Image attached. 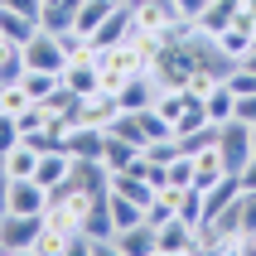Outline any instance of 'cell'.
I'll use <instances>...</instances> for the list:
<instances>
[{
	"label": "cell",
	"mask_w": 256,
	"mask_h": 256,
	"mask_svg": "<svg viewBox=\"0 0 256 256\" xmlns=\"http://www.w3.org/2000/svg\"><path fill=\"white\" fill-rule=\"evenodd\" d=\"M145 160V150L136 140H126V136H116V130H106V140H102V164H106V170H136V164H140Z\"/></svg>",
	"instance_id": "9c48e42d"
},
{
	"label": "cell",
	"mask_w": 256,
	"mask_h": 256,
	"mask_svg": "<svg viewBox=\"0 0 256 256\" xmlns=\"http://www.w3.org/2000/svg\"><path fill=\"white\" fill-rule=\"evenodd\" d=\"M116 5H121V0H82V10H78V24H72V34H87V39H92V34L102 29V20H106Z\"/></svg>",
	"instance_id": "d6986e66"
},
{
	"label": "cell",
	"mask_w": 256,
	"mask_h": 256,
	"mask_svg": "<svg viewBox=\"0 0 256 256\" xmlns=\"http://www.w3.org/2000/svg\"><path fill=\"white\" fill-rule=\"evenodd\" d=\"M222 174H232V170L222 164V150H218V145H208V150H198V155H194V184H198V188L218 184Z\"/></svg>",
	"instance_id": "ac0fdd59"
},
{
	"label": "cell",
	"mask_w": 256,
	"mask_h": 256,
	"mask_svg": "<svg viewBox=\"0 0 256 256\" xmlns=\"http://www.w3.org/2000/svg\"><path fill=\"white\" fill-rule=\"evenodd\" d=\"M237 116H242V121H256V92L237 97Z\"/></svg>",
	"instance_id": "f1b7e54d"
},
{
	"label": "cell",
	"mask_w": 256,
	"mask_h": 256,
	"mask_svg": "<svg viewBox=\"0 0 256 256\" xmlns=\"http://www.w3.org/2000/svg\"><path fill=\"white\" fill-rule=\"evenodd\" d=\"M24 72H29L24 44H5V39H0V82H20Z\"/></svg>",
	"instance_id": "ffe728a7"
},
{
	"label": "cell",
	"mask_w": 256,
	"mask_h": 256,
	"mask_svg": "<svg viewBox=\"0 0 256 256\" xmlns=\"http://www.w3.org/2000/svg\"><path fill=\"white\" fill-rule=\"evenodd\" d=\"M194 252H198V228L184 222L179 213L164 228H155V256H194Z\"/></svg>",
	"instance_id": "277c9868"
},
{
	"label": "cell",
	"mask_w": 256,
	"mask_h": 256,
	"mask_svg": "<svg viewBox=\"0 0 256 256\" xmlns=\"http://www.w3.org/2000/svg\"><path fill=\"white\" fill-rule=\"evenodd\" d=\"M160 78H155V68L150 72H136V78H126V82H121V92H116V97H121V112H145V106H155V97H160Z\"/></svg>",
	"instance_id": "52a82bcc"
},
{
	"label": "cell",
	"mask_w": 256,
	"mask_h": 256,
	"mask_svg": "<svg viewBox=\"0 0 256 256\" xmlns=\"http://www.w3.org/2000/svg\"><path fill=\"white\" fill-rule=\"evenodd\" d=\"M232 20H237V0H213V5L194 20V29H198V34H208V39H218Z\"/></svg>",
	"instance_id": "2e32d148"
},
{
	"label": "cell",
	"mask_w": 256,
	"mask_h": 256,
	"mask_svg": "<svg viewBox=\"0 0 256 256\" xmlns=\"http://www.w3.org/2000/svg\"><path fill=\"white\" fill-rule=\"evenodd\" d=\"M34 106V97L24 92V82H0V116H24Z\"/></svg>",
	"instance_id": "7402d4cb"
},
{
	"label": "cell",
	"mask_w": 256,
	"mask_h": 256,
	"mask_svg": "<svg viewBox=\"0 0 256 256\" xmlns=\"http://www.w3.org/2000/svg\"><path fill=\"white\" fill-rule=\"evenodd\" d=\"M252 145H256V121H252Z\"/></svg>",
	"instance_id": "4dcf8cb0"
},
{
	"label": "cell",
	"mask_w": 256,
	"mask_h": 256,
	"mask_svg": "<svg viewBox=\"0 0 256 256\" xmlns=\"http://www.w3.org/2000/svg\"><path fill=\"white\" fill-rule=\"evenodd\" d=\"M102 140H106V130L82 126V121H68V130H63V150H72L78 160H102Z\"/></svg>",
	"instance_id": "ba28073f"
},
{
	"label": "cell",
	"mask_w": 256,
	"mask_h": 256,
	"mask_svg": "<svg viewBox=\"0 0 256 256\" xmlns=\"http://www.w3.org/2000/svg\"><path fill=\"white\" fill-rule=\"evenodd\" d=\"M218 150H222V164L237 174L246 160L256 155V145H252V121H242V116L222 121V126H218Z\"/></svg>",
	"instance_id": "3957f363"
},
{
	"label": "cell",
	"mask_w": 256,
	"mask_h": 256,
	"mask_svg": "<svg viewBox=\"0 0 256 256\" xmlns=\"http://www.w3.org/2000/svg\"><path fill=\"white\" fill-rule=\"evenodd\" d=\"M72 160H78V155L63 150V145H58V150H44V155H39V174H34V179H39L44 188H58L72 174Z\"/></svg>",
	"instance_id": "7c38bea8"
},
{
	"label": "cell",
	"mask_w": 256,
	"mask_h": 256,
	"mask_svg": "<svg viewBox=\"0 0 256 256\" xmlns=\"http://www.w3.org/2000/svg\"><path fill=\"white\" fill-rule=\"evenodd\" d=\"M44 213H29V218H20V213H5V222H0V252L5 256H34V242L44 237Z\"/></svg>",
	"instance_id": "6da1fadb"
},
{
	"label": "cell",
	"mask_w": 256,
	"mask_h": 256,
	"mask_svg": "<svg viewBox=\"0 0 256 256\" xmlns=\"http://www.w3.org/2000/svg\"><path fill=\"white\" fill-rule=\"evenodd\" d=\"M0 170H5V179H34V174H39V150H34L29 140L10 145L5 160H0Z\"/></svg>",
	"instance_id": "5bb4252c"
},
{
	"label": "cell",
	"mask_w": 256,
	"mask_h": 256,
	"mask_svg": "<svg viewBox=\"0 0 256 256\" xmlns=\"http://www.w3.org/2000/svg\"><path fill=\"white\" fill-rule=\"evenodd\" d=\"M112 252L116 256H155V228L140 222V228H126L112 237Z\"/></svg>",
	"instance_id": "4fadbf2b"
},
{
	"label": "cell",
	"mask_w": 256,
	"mask_h": 256,
	"mask_svg": "<svg viewBox=\"0 0 256 256\" xmlns=\"http://www.w3.org/2000/svg\"><path fill=\"white\" fill-rule=\"evenodd\" d=\"M78 10H82V0H44L39 29H48V34H72V24H78Z\"/></svg>",
	"instance_id": "8fae6325"
},
{
	"label": "cell",
	"mask_w": 256,
	"mask_h": 256,
	"mask_svg": "<svg viewBox=\"0 0 256 256\" xmlns=\"http://www.w3.org/2000/svg\"><path fill=\"white\" fill-rule=\"evenodd\" d=\"M213 44H218V54H222V58L232 63V68H237V63H242V58L256 48V34H252V29H242V24H228V29H222V34H218Z\"/></svg>",
	"instance_id": "9a60e30c"
},
{
	"label": "cell",
	"mask_w": 256,
	"mask_h": 256,
	"mask_svg": "<svg viewBox=\"0 0 256 256\" xmlns=\"http://www.w3.org/2000/svg\"><path fill=\"white\" fill-rule=\"evenodd\" d=\"M170 184L174 188H194V155H179L170 164Z\"/></svg>",
	"instance_id": "d4e9b609"
},
{
	"label": "cell",
	"mask_w": 256,
	"mask_h": 256,
	"mask_svg": "<svg viewBox=\"0 0 256 256\" xmlns=\"http://www.w3.org/2000/svg\"><path fill=\"white\" fill-rule=\"evenodd\" d=\"M242 68H252V72H256V48H252V54L242 58Z\"/></svg>",
	"instance_id": "f546056e"
},
{
	"label": "cell",
	"mask_w": 256,
	"mask_h": 256,
	"mask_svg": "<svg viewBox=\"0 0 256 256\" xmlns=\"http://www.w3.org/2000/svg\"><path fill=\"white\" fill-rule=\"evenodd\" d=\"M20 82H24V92L34 102H48L58 92V87H63V72H44V68H29L24 78H20Z\"/></svg>",
	"instance_id": "44dd1931"
},
{
	"label": "cell",
	"mask_w": 256,
	"mask_h": 256,
	"mask_svg": "<svg viewBox=\"0 0 256 256\" xmlns=\"http://www.w3.org/2000/svg\"><path fill=\"white\" fill-rule=\"evenodd\" d=\"M237 179H242V188H246V194H256V155L246 160L242 170H237Z\"/></svg>",
	"instance_id": "83f0119b"
},
{
	"label": "cell",
	"mask_w": 256,
	"mask_h": 256,
	"mask_svg": "<svg viewBox=\"0 0 256 256\" xmlns=\"http://www.w3.org/2000/svg\"><path fill=\"white\" fill-rule=\"evenodd\" d=\"M48 198H54V194H48L39 179H5V213H20V218L44 213Z\"/></svg>",
	"instance_id": "5b68a950"
},
{
	"label": "cell",
	"mask_w": 256,
	"mask_h": 256,
	"mask_svg": "<svg viewBox=\"0 0 256 256\" xmlns=\"http://www.w3.org/2000/svg\"><path fill=\"white\" fill-rule=\"evenodd\" d=\"M194 68H198V54H194L188 39H170L160 48V58H155V78L164 87H184L188 78H194Z\"/></svg>",
	"instance_id": "7a4b0ae2"
},
{
	"label": "cell",
	"mask_w": 256,
	"mask_h": 256,
	"mask_svg": "<svg viewBox=\"0 0 256 256\" xmlns=\"http://www.w3.org/2000/svg\"><path fill=\"white\" fill-rule=\"evenodd\" d=\"M0 10H20V14H34L39 20V10H44V0H5Z\"/></svg>",
	"instance_id": "4316f807"
},
{
	"label": "cell",
	"mask_w": 256,
	"mask_h": 256,
	"mask_svg": "<svg viewBox=\"0 0 256 256\" xmlns=\"http://www.w3.org/2000/svg\"><path fill=\"white\" fill-rule=\"evenodd\" d=\"M34 34H39V20H34V14L0 10V39H5V44H29Z\"/></svg>",
	"instance_id": "e0dca14e"
},
{
	"label": "cell",
	"mask_w": 256,
	"mask_h": 256,
	"mask_svg": "<svg viewBox=\"0 0 256 256\" xmlns=\"http://www.w3.org/2000/svg\"><path fill=\"white\" fill-rule=\"evenodd\" d=\"M222 82H228V78H222V72H213V68H194V78H188V97H198V102H208V97H213V92H218V87H222Z\"/></svg>",
	"instance_id": "cb8c5ba5"
},
{
	"label": "cell",
	"mask_w": 256,
	"mask_h": 256,
	"mask_svg": "<svg viewBox=\"0 0 256 256\" xmlns=\"http://www.w3.org/2000/svg\"><path fill=\"white\" fill-rule=\"evenodd\" d=\"M130 20H136V29L170 34L179 24V10H174V0H130Z\"/></svg>",
	"instance_id": "8992f818"
},
{
	"label": "cell",
	"mask_w": 256,
	"mask_h": 256,
	"mask_svg": "<svg viewBox=\"0 0 256 256\" xmlns=\"http://www.w3.org/2000/svg\"><path fill=\"white\" fill-rule=\"evenodd\" d=\"M213 0H174V10H179V20H198L203 10H208Z\"/></svg>",
	"instance_id": "484cf974"
},
{
	"label": "cell",
	"mask_w": 256,
	"mask_h": 256,
	"mask_svg": "<svg viewBox=\"0 0 256 256\" xmlns=\"http://www.w3.org/2000/svg\"><path fill=\"white\" fill-rule=\"evenodd\" d=\"M130 29H136V20H130V0H121V5L102 20V29L92 34V44H97V48H116V44L130 39Z\"/></svg>",
	"instance_id": "30bf717a"
},
{
	"label": "cell",
	"mask_w": 256,
	"mask_h": 256,
	"mask_svg": "<svg viewBox=\"0 0 256 256\" xmlns=\"http://www.w3.org/2000/svg\"><path fill=\"white\" fill-rule=\"evenodd\" d=\"M203 106H208V116H213V126H222V121H232V116H237V92H232L228 82L218 87L213 97L203 102Z\"/></svg>",
	"instance_id": "603a6c76"
}]
</instances>
